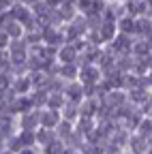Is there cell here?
Instances as JSON below:
<instances>
[{
	"mask_svg": "<svg viewBox=\"0 0 152 154\" xmlns=\"http://www.w3.org/2000/svg\"><path fill=\"white\" fill-rule=\"evenodd\" d=\"M11 88L15 90V94H28V92L32 90V84H30L28 73L13 75V79H11Z\"/></svg>",
	"mask_w": 152,
	"mask_h": 154,
	"instance_id": "8fae6325",
	"label": "cell"
},
{
	"mask_svg": "<svg viewBox=\"0 0 152 154\" xmlns=\"http://www.w3.org/2000/svg\"><path fill=\"white\" fill-rule=\"evenodd\" d=\"M133 133H137L139 137H144V139H152V116H141L137 128Z\"/></svg>",
	"mask_w": 152,
	"mask_h": 154,
	"instance_id": "e0dca14e",
	"label": "cell"
},
{
	"mask_svg": "<svg viewBox=\"0 0 152 154\" xmlns=\"http://www.w3.org/2000/svg\"><path fill=\"white\" fill-rule=\"evenodd\" d=\"M9 41H11L9 34H7L2 28H0V49H7V47H9Z\"/></svg>",
	"mask_w": 152,
	"mask_h": 154,
	"instance_id": "f1b7e54d",
	"label": "cell"
},
{
	"mask_svg": "<svg viewBox=\"0 0 152 154\" xmlns=\"http://www.w3.org/2000/svg\"><path fill=\"white\" fill-rule=\"evenodd\" d=\"M5 148H7V139H5V137H0V154L5 152Z\"/></svg>",
	"mask_w": 152,
	"mask_h": 154,
	"instance_id": "1f68e13d",
	"label": "cell"
},
{
	"mask_svg": "<svg viewBox=\"0 0 152 154\" xmlns=\"http://www.w3.org/2000/svg\"><path fill=\"white\" fill-rule=\"evenodd\" d=\"M62 94L67 101H73V103H79L84 99V90H82V82L79 79H71V82H64V88H62Z\"/></svg>",
	"mask_w": 152,
	"mask_h": 154,
	"instance_id": "8992f818",
	"label": "cell"
},
{
	"mask_svg": "<svg viewBox=\"0 0 152 154\" xmlns=\"http://www.w3.org/2000/svg\"><path fill=\"white\" fill-rule=\"evenodd\" d=\"M116 69H118L120 73H131V69H133V56H131V54L116 56Z\"/></svg>",
	"mask_w": 152,
	"mask_h": 154,
	"instance_id": "cb8c5ba5",
	"label": "cell"
},
{
	"mask_svg": "<svg viewBox=\"0 0 152 154\" xmlns=\"http://www.w3.org/2000/svg\"><path fill=\"white\" fill-rule=\"evenodd\" d=\"M97 105H99L97 99H82L79 105H77L79 116H88V118H94V113H97Z\"/></svg>",
	"mask_w": 152,
	"mask_h": 154,
	"instance_id": "ac0fdd59",
	"label": "cell"
},
{
	"mask_svg": "<svg viewBox=\"0 0 152 154\" xmlns=\"http://www.w3.org/2000/svg\"><path fill=\"white\" fill-rule=\"evenodd\" d=\"M97 32H99V36H101V43H103V45L109 43L111 38H113V34L118 32L116 22H111V19H103V22L99 24V28H97Z\"/></svg>",
	"mask_w": 152,
	"mask_h": 154,
	"instance_id": "7c38bea8",
	"label": "cell"
},
{
	"mask_svg": "<svg viewBox=\"0 0 152 154\" xmlns=\"http://www.w3.org/2000/svg\"><path fill=\"white\" fill-rule=\"evenodd\" d=\"M152 96V90H144V88H131V90H126V101L129 103H133V105H141L146 99H150Z\"/></svg>",
	"mask_w": 152,
	"mask_h": 154,
	"instance_id": "5bb4252c",
	"label": "cell"
},
{
	"mask_svg": "<svg viewBox=\"0 0 152 154\" xmlns=\"http://www.w3.org/2000/svg\"><path fill=\"white\" fill-rule=\"evenodd\" d=\"M120 2H131V0H120Z\"/></svg>",
	"mask_w": 152,
	"mask_h": 154,
	"instance_id": "d6a6232c",
	"label": "cell"
},
{
	"mask_svg": "<svg viewBox=\"0 0 152 154\" xmlns=\"http://www.w3.org/2000/svg\"><path fill=\"white\" fill-rule=\"evenodd\" d=\"M47 92H62L64 88V79L60 75H47V82H45Z\"/></svg>",
	"mask_w": 152,
	"mask_h": 154,
	"instance_id": "603a6c76",
	"label": "cell"
},
{
	"mask_svg": "<svg viewBox=\"0 0 152 154\" xmlns=\"http://www.w3.org/2000/svg\"><path fill=\"white\" fill-rule=\"evenodd\" d=\"M75 58H77V49L73 47V43H62L58 49H56V60H58L60 64L64 62H75Z\"/></svg>",
	"mask_w": 152,
	"mask_h": 154,
	"instance_id": "30bf717a",
	"label": "cell"
},
{
	"mask_svg": "<svg viewBox=\"0 0 152 154\" xmlns=\"http://www.w3.org/2000/svg\"><path fill=\"white\" fill-rule=\"evenodd\" d=\"M152 54V38L148 36H133V43H131V56H148Z\"/></svg>",
	"mask_w": 152,
	"mask_h": 154,
	"instance_id": "52a82bcc",
	"label": "cell"
},
{
	"mask_svg": "<svg viewBox=\"0 0 152 154\" xmlns=\"http://www.w3.org/2000/svg\"><path fill=\"white\" fill-rule=\"evenodd\" d=\"M28 94H30V99H32V105H34L36 109L45 107V101H47V88H32Z\"/></svg>",
	"mask_w": 152,
	"mask_h": 154,
	"instance_id": "d6986e66",
	"label": "cell"
},
{
	"mask_svg": "<svg viewBox=\"0 0 152 154\" xmlns=\"http://www.w3.org/2000/svg\"><path fill=\"white\" fill-rule=\"evenodd\" d=\"M45 2H47L51 9H56V7H60V5H62V0H45Z\"/></svg>",
	"mask_w": 152,
	"mask_h": 154,
	"instance_id": "4dcf8cb0",
	"label": "cell"
},
{
	"mask_svg": "<svg viewBox=\"0 0 152 154\" xmlns=\"http://www.w3.org/2000/svg\"><path fill=\"white\" fill-rule=\"evenodd\" d=\"M131 73L133 75H148V73H152V54H148V56H133V69H131Z\"/></svg>",
	"mask_w": 152,
	"mask_h": 154,
	"instance_id": "ba28073f",
	"label": "cell"
},
{
	"mask_svg": "<svg viewBox=\"0 0 152 154\" xmlns=\"http://www.w3.org/2000/svg\"><path fill=\"white\" fill-rule=\"evenodd\" d=\"M7 13H9V17H11V19H17V22H20L22 26H24V24L28 22V19L32 17L30 7H28V5H24V2H20V0H13Z\"/></svg>",
	"mask_w": 152,
	"mask_h": 154,
	"instance_id": "5b68a950",
	"label": "cell"
},
{
	"mask_svg": "<svg viewBox=\"0 0 152 154\" xmlns=\"http://www.w3.org/2000/svg\"><path fill=\"white\" fill-rule=\"evenodd\" d=\"M107 107H111V109H116L118 105H122L124 101H126V90H122V88H111V90H107V94L101 99Z\"/></svg>",
	"mask_w": 152,
	"mask_h": 154,
	"instance_id": "9c48e42d",
	"label": "cell"
},
{
	"mask_svg": "<svg viewBox=\"0 0 152 154\" xmlns=\"http://www.w3.org/2000/svg\"><path fill=\"white\" fill-rule=\"evenodd\" d=\"M101 77H103V75H101V69L94 64V62H86V64H82L79 71H77V79H79L82 84H97Z\"/></svg>",
	"mask_w": 152,
	"mask_h": 154,
	"instance_id": "7a4b0ae2",
	"label": "cell"
},
{
	"mask_svg": "<svg viewBox=\"0 0 152 154\" xmlns=\"http://www.w3.org/2000/svg\"><path fill=\"white\" fill-rule=\"evenodd\" d=\"M152 150V139H144L139 137L137 133H131L129 135V141H126V148L124 152H133V154H146Z\"/></svg>",
	"mask_w": 152,
	"mask_h": 154,
	"instance_id": "6da1fadb",
	"label": "cell"
},
{
	"mask_svg": "<svg viewBox=\"0 0 152 154\" xmlns=\"http://www.w3.org/2000/svg\"><path fill=\"white\" fill-rule=\"evenodd\" d=\"M17 137H20V141H22L24 148H34L36 146L34 131L32 128H17ZM36 148H39V146H36Z\"/></svg>",
	"mask_w": 152,
	"mask_h": 154,
	"instance_id": "ffe728a7",
	"label": "cell"
},
{
	"mask_svg": "<svg viewBox=\"0 0 152 154\" xmlns=\"http://www.w3.org/2000/svg\"><path fill=\"white\" fill-rule=\"evenodd\" d=\"M41 154H64V141L60 137H56L51 143H47L45 148H41Z\"/></svg>",
	"mask_w": 152,
	"mask_h": 154,
	"instance_id": "d4e9b609",
	"label": "cell"
},
{
	"mask_svg": "<svg viewBox=\"0 0 152 154\" xmlns=\"http://www.w3.org/2000/svg\"><path fill=\"white\" fill-rule=\"evenodd\" d=\"M11 2H13V0H0V13H7L9 7H11Z\"/></svg>",
	"mask_w": 152,
	"mask_h": 154,
	"instance_id": "f546056e",
	"label": "cell"
},
{
	"mask_svg": "<svg viewBox=\"0 0 152 154\" xmlns=\"http://www.w3.org/2000/svg\"><path fill=\"white\" fill-rule=\"evenodd\" d=\"M77 71H79V66L75 64V62H64V64H60V62H58V75L62 77L64 82L77 79Z\"/></svg>",
	"mask_w": 152,
	"mask_h": 154,
	"instance_id": "9a60e30c",
	"label": "cell"
},
{
	"mask_svg": "<svg viewBox=\"0 0 152 154\" xmlns=\"http://www.w3.org/2000/svg\"><path fill=\"white\" fill-rule=\"evenodd\" d=\"M79 103H73V101H64V105L60 107V118L69 120V122H75L79 116V109H77Z\"/></svg>",
	"mask_w": 152,
	"mask_h": 154,
	"instance_id": "2e32d148",
	"label": "cell"
},
{
	"mask_svg": "<svg viewBox=\"0 0 152 154\" xmlns=\"http://www.w3.org/2000/svg\"><path fill=\"white\" fill-rule=\"evenodd\" d=\"M56 137H60V139H64V137H69V133L73 131V122H69V120H64V118H60V122L56 124Z\"/></svg>",
	"mask_w": 152,
	"mask_h": 154,
	"instance_id": "484cf974",
	"label": "cell"
},
{
	"mask_svg": "<svg viewBox=\"0 0 152 154\" xmlns=\"http://www.w3.org/2000/svg\"><path fill=\"white\" fill-rule=\"evenodd\" d=\"M22 148H24V146H22L20 137H17V133H13V135H9V137H7V148H5V152L20 154V150H22Z\"/></svg>",
	"mask_w": 152,
	"mask_h": 154,
	"instance_id": "4316f807",
	"label": "cell"
},
{
	"mask_svg": "<svg viewBox=\"0 0 152 154\" xmlns=\"http://www.w3.org/2000/svg\"><path fill=\"white\" fill-rule=\"evenodd\" d=\"M34 139H36V146H39V150H41V148H45L47 143H51L56 139V131L54 128H45V126H36L34 128Z\"/></svg>",
	"mask_w": 152,
	"mask_h": 154,
	"instance_id": "4fadbf2b",
	"label": "cell"
},
{
	"mask_svg": "<svg viewBox=\"0 0 152 154\" xmlns=\"http://www.w3.org/2000/svg\"><path fill=\"white\" fill-rule=\"evenodd\" d=\"M137 109L141 111V116H152V96H150V99H146L141 105H137Z\"/></svg>",
	"mask_w": 152,
	"mask_h": 154,
	"instance_id": "83f0119b",
	"label": "cell"
},
{
	"mask_svg": "<svg viewBox=\"0 0 152 154\" xmlns=\"http://www.w3.org/2000/svg\"><path fill=\"white\" fill-rule=\"evenodd\" d=\"M73 128L77 131V133H82V135H86L90 128H94V118H88V116H77V120L73 122Z\"/></svg>",
	"mask_w": 152,
	"mask_h": 154,
	"instance_id": "44dd1931",
	"label": "cell"
},
{
	"mask_svg": "<svg viewBox=\"0 0 152 154\" xmlns=\"http://www.w3.org/2000/svg\"><path fill=\"white\" fill-rule=\"evenodd\" d=\"M64 94L62 92H47V101H45V107H51V109H58L64 105Z\"/></svg>",
	"mask_w": 152,
	"mask_h": 154,
	"instance_id": "7402d4cb",
	"label": "cell"
},
{
	"mask_svg": "<svg viewBox=\"0 0 152 154\" xmlns=\"http://www.w3.org/2000/svg\"><path fill=\"white\" fill-rule=\"evenodd\" d=\"M15 122H17V128H36L39 126V109L32 107V109H26L22 113L15 116Z\"/></svg>",
	"mask_w": 152,
	"mask_h": 154,
	"instance_id": "3957f363",
	"label": "cell"
},
{
	"mask_svg": "<svg viewBox=\"0 0 152 154\" xmlns=\"http://www.w3.org/2000/svg\"><path fill=\"white\" fill-rule=\"evenodd\" d=\"M133 36L152 38V17L150 15H135L133 17Z\"/></svg>",
	"mask_w": 152,
	"mask_h": 154,
	"instance_id": "277c9868",
	"label": "cell"
}]
</instances>
